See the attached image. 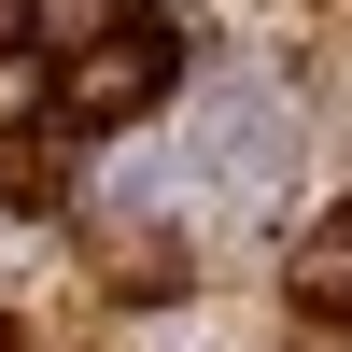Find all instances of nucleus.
<instances>
[{"instance_id":"f257e3e1","label":"nucleus","mask_w":352,"mask_h":352,"mask_svg":"<svg viewBox=\"0 0 352 352\" xmlns=\"http://www.w3.org/2000/svg\"><path fill=\"white\" fill-rule=\"evenodd\" d=\"M169 56H184L169 14H127L99 56H71V99H56V113H71V127H141V113L169 99Z\"/></svg>"},{"instance_id":"f03ea898","label":"nucleus","mask_w":352,"mask_h":352,"mask_svg":"<svg viewBox=\"0 0 352 352\" xmlns=\"http://www.w3.org/2000/svg\"><path fill=\"white\" fill-rule=\"evenodd\" d=\"M282 296H296L310 324H338V310H352V212H310V226H296V254H282Z\"/></svg>"},{"instance_id":"7ed1b4c3","label":"nucleus","mask_w":352,"mask_h":352,"mask_svg":"<svg viewBox=\"0 0 352 352\" xmlns=\"http://www.w3.org/2000/svg\"><path fill=\"white\" fill-rule=\"evenodd\" d=\"M113 28H127V0H28V43H71V56H99Z\"/></svg>"}]
</instances>
